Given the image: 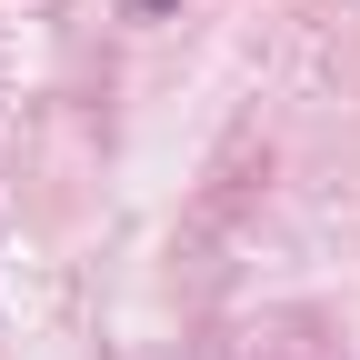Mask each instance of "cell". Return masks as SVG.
<instances>
[{
	"mask_svg": "<svg viewBox=\"0 0 360 360\" xmlns=\"http://www.w3.org/2000/svg\"><path fill=\"white\" fill-rule=\"evenodd\" d=\"M120 11H130V20H170L180 0H120Z\"/></svg>",
	"mask_w": 360,
	"mask_h": 360,
	"instance_id": "cell-1",
	"label": "cell"
}]
</instances>
